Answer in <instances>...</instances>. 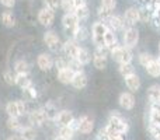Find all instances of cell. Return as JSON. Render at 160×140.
I'll use <instances>...</instances> for the list:
<instances>
[{
  "label": "cell",
  "mask_w": 160,
  "mask_h": 140,
  "mask_svg": "<svg viewBox=\"0 0 160 140\" xmlns=\"http://www.w3.org/2000/svg\"><path fill=\"white\" fill-rule=\"evenodd\" d=\"M105 129L110 133H118V135H125L129 130V125L127 123L122 115L118 112V111H112L110 113V118H108V122L105 125Z\"/></svg>",
  "instance_id": "cell-1"
},
{
  "label": "cell",
  "mask_w": 160,
  "mask_h": 140,
  "mask_svg": "<svg viewBox=\"0 0 160 140\" xmlns=\"http://www.w3.org/2000/svg\"><path fill=\"white\" fill-rule=\"evenodd\" d=\"M107 25L102 21H96L91 27V39H93L96 46H101L104 45V35L107 32Z\"/></svg>",
  "instance_id": "cell-2"
},
{
  "label": "cell",
  "mask_w": 160,
  "mask_h": 140,
  "mask_svg": "<svg viewBox=\"0 0 160 140\" xmlns=\"http://www.w3.org/2000/svg\"><path fill=\"white\" fill-rule=\"evenodd\" d=\"M122 41H124V46L128 48V49L135 48L139 42V31L135 27L125 28L124 35H122Z\"/></svg>",
  "instance_id": "cell-3"
},
{
  "label": "cell",
  "mask_w": 160,
  "mask_h": 140,
  "mask_svg": "<svg viewBox=\"0 0 160 140\" xmlns=\"http://www.w3.org/2000/svg\"><path fill=\"white\" fill-rule=\"evenodd\" d=\"M44 42L48 46V49L52 52H58L61 48V39H59L58 34L55 31H47L44 34Z\"/></svg>",
  "instance_id": "cell-4"
},
{
  "label": "cell",
  "mask_w": 160,
  "mask_h": 140,
  "mask_svg": "<svg viewBox=\"0 0 160 140\" xmlns=\"http://www.w3.org/2000/svg\"><path fill=\"white\" fill-rule=\"evenodd\" d=\"M55 21V11L49 10V8L44 7L39 10L38 13V22L44 27H51Z\"/></svg>",
  "instance_id": "cell-5"
},
{
  "label": "cell",
  "mask_w": 160,
  "mask_h": 140,
  "mask_svg": "<svg viewBox=\"0 0 160 140\" xmlns=\"http://www.w3.org/2000/svg\"><path fill=\"white\" fill-rule=\"evenodd\" d=\"M122 20H124V25H127V28L133 27L136 22L141 21V20H139V8L129 7L127 11H125L124 18Z\"/></svg>",
  "instance_id": "cell-6"
},
{
  "label": "cell",
  "mask_w": 160,
  "mask_h": 140,
  "mask_svg": "<svg viewBox=\"0 0 160 140\" xmlns=\"http://www.w3.org/2000/svg\"><path fill=\"white\" fill-rule=\"evenodd\" d=\"M62 24H63V28L69 32H75V30L80 25L78 17L75 16V13H66L63 17H62Z\"/></svg>",
  "instance_id": "cell-7"
},
{
  "label": "cell",
  "mask_w": 160,
  "mask_h": 140,
  "mask_svg": "<svg viewBox=\"0 0 160 140\" xmlns=\"http://www.w3.org/2000/svg\"><path fill=\"white\" fill-rule=\"evenodd\" d=\"M53 58L49 53H39L37 58V66L39 67V70L42 71H48L53 67Z\"/></svg>",
  "instance_id": "cell-8"
},
{
  "label": "cell",
  "mask_w": 160,
  "mask_h": 140,
  "mask_svg": "<svg viewBox=\"0 0 160 140\" xmlns=\"http://www.w3.org/2000/svg\"><path fill=\"white\" fill-rule=\"evenodd\" d=\"M28 121H30V123L32 125V126H42L44 122L47 121V115H45L42 108L34 109V111H31L30 115H28Z\"/></svg>",
  "instance_id": "cell-9"
},
{
  "label": "cell",
  "mask_w": 160,
  "mask_h": 140,
  "mask_svg": "<svg viewBox=\"0 0 160 140\" xmlns=\"http://www.w3.org/2000/svg\"><path fill=\"white\" fill-rule=\"evenodd\" d=\"M79 121V132L83 135H88V133L93 132L94 129V121L87 115H83L78 119Z\"/></svg>",
  "instance_id": "cell-10"
},
{
  "label": "cell",
  "mask_w": 160,
  "mask_h": 140,
  "mask_svg": "<svg viewBox=\"0 0 160 140\" xmlns=\"http://www.w3.org/2000/svg\"><path fill=\"white\" fill-rule=\"evenodd\" d=\"M79 45L78 42L72 41V39H69V41H66L63 44V46H62V51H63L65 56H66L68 59H75L76 55H78V51H79Z\"/></svg>",
  "instance_id": "cell-11"
},
{
  "label": "cell",
  "mask_w": 160,
  "mask_h": 140,
  "mask_svg": "<svg viewBox=\"0 0 160 140\" xmlns=\"http://www.w3.org/2000/svg\"><path fill=\"white\" fill-rule=\"evenodd\" d=\"M104 24L107 25L108 30H111V31L115 32V31L124 28V20H122L119 16H114V14H111V16L104 21Z\"/></svg>",
  "instance_id": "cell-12"
},
{
  "label": "cell",
  "mask_w": 160,
  "mask_h": 140,
  "mask_svg": "<svg viewBox=\"0 0 160 140\" xmlns=\"http://www.w3.org/2000/svg\"><path fill=\"white\" fill-rule=\"evenodd\" d=\"M118 102L124 109L129 111L135 107V97H133L132 93H122L118 98Z\"/></svg>",
  "instance_id": "cell-13"
},
{
  "label": "cell",
  "mask_w": 160,
  "mask_h": 140,
  "mask_svg": "<svg viewBox=\"0 0 160 140\" xmlns=\"http://www.w3.org/2000/svg\"><path fill=\"white\" fill-rule=\"evenodd\" d=\"M73 119H75L73 113L70 112V111H68V109H63V111H59L55 122L59 125V126H69L70 122H72Z\"/></svg>",
  "instance_id": "cell-14"
},
{
  "label": "cell",
  "mask_w": 160,
  "mask_h": 140,
  "mask_svg": "<svg viewBox=\"0 0 160 140\" xmlns=\"http://www.w3.org/2000/svg\"><path fill=\"white\" fill-rule=\"evenodd\" d=\"M125 84H127L128 90L131 93H136L141 88V79L138 77V74H131V76L125 77Z\"/></svg>",
  "instance_id": "cell-15"
},
{
  "label": "cell",
  "mask_w": 160,
  "mask_h": 140,
  "mask_svg": "<svg viewBox=\"0 0 160 140\" xmlns=\"http://www.w3.org/2000/svg\"><path fill=\"white\" fill-rule=\"evenodd\" d=\"M148 99L155 107H160V85L155 84L152 87H149V90H148Z\"/></svg>",
  "instance_id": "cell-16"
},
{
  "label": "cell",
  "mask_w": 160,
  "mask_h": 140,
  "mask_svg": "<svg viewBox=\"0 0 160 140\" xmlns=\"http://www.w3.org/2000/svg\"><path fill=\"white\" fill-rule=\"evenodd\" d=\"M87 83H88V79H87V76H86L84 71L75 73V76H73V80H72V85L75 88H78V90H82V88H84L86 85H87Z\"/></svg>",
  "instance_id": "cell-17"
},
{
  "label": "cell",
  "mask_w": 160,
  "mask_h": 140,
  "mask_svg": "<svg viewBox=\"0 0 160 140\" xmlns=\"http://www.w3.org/2000/svg\"><path fill=\"white\" fill-rule=\"evenodd\" d=\"M73 76H75V73H73L69 67L62 69V70H58V80L62 83V84H72Z\"/></svg>",
  "instance_id": "cell-18"
},
{
  "label": "cell",
  "mask_w": 160,
  "mask_h": 140,
  "mask_svg": "<svg viewBox=\"0 0 160 140\" xmlns=\"http://www.w3.org/2000/svg\"><path fill=\"white\" fill-rule=\"evenodd\" d=\"M6 112H7L8 118H18L21 116V112H20L18 108V102L17 101H10L6 105Z\"/></svg>",
  "instance_id": "cell-19"
},
{
  "label": "cell",
  "mask_w": 160,
  "mask_h": 140,
  "mask_svg": "<svg viewBox=\"0 0 160 140\" xmlns=\"http://www.w3.org/2000/svg\"><path fill=\"white\" fill-rule=\"evenodd\" d=\"M42 109H44L45 115H47V119H49V121H55L56 116H58V113H59L58 107H56L53 102H48Z\"/></svg>",
  "instance_id": "cell-20"
},
{
  "label": "cell",
  "mask_w": 160,
  "mask_h": 140,
  "mask_svg": "<svg viewBox=\"0 0 160 140\" xmlns=\"http://www.w3.org/2000/svg\"><path fill=\"white\" fill-rule=\"evenodd\" d=\"M16 85H18L21 90H25L30 85H32L30 74H16Z\"/></svg>",
  "instance_id": "cell-21"
},
{
  "label": "cell",
  "mask_w": 160,
  "mask_h": 140,
  "mask_svg": "<svg viewBox=\"0 0 160 140\" xmlns=\"http://www.w3.org/2000/svg\"><path fill=\"white\" fill-rule=\"evenodd\" d=\"M76 60H79L80 63L84 66V65H87V63H90L91 62V53L88 52L86 48H79V51H78V55H76Z\"/></svg>",
  "instance_id": "cell-22"
},
{
  "label": "cell",
  "mask_w": 160,
  "mask_h": 140,
  "mask_svg": "<svg viewBox=\"0 0 160 140\" xmlns=\"http://www.w3.org/2000/svg\"><path fill=\"white\" fill-rule=\"evenodd\" d=\"M18 135L22 138V140H35L37 139V132L32 126H22Z\"/></svg>",
  "instance_id": "cell-23"
},
{
  "label": "cell",
  "mask_w": 160,
  "mask_h": 140,
  "mask_svg": "<svg viewBox=\"0 0 160 140\" xmlns=\"http://www.w3.org/2000/svg\"><path fill=\"white\" fill-rule=\"evenodd\" d=\"M14 73L16 74H30V65L25 60L20 59L14 63Z\"/></svg>",
  "instance_id": "cell-24"
},
{
  "label": "cell",
  "mask_w": 160,
  "mask_h": 140,
  "mask_svg": "<svg viewBox=\"0 0 160 140\" xmlns=\"http://www.w3.org/2000/svg\"><path fill=\"white\" fill-rule=\"evenodd\" d=\"M0 20H2L3 25L7 28H11L16 25V17H14V14L11 11H4L2 14V17H0Z\"/></svg>",
  "instance_id": "cell-25"
},
{
  "label": "cell",
  "mask_w": 160,
  "mask_h": 140,
  "mask_svg": "<svg viewBox=\"0 0 160 140\" xmlns=\"http://www.w3.org/2000/svg\"><path fill=\"white\" fill-rule=\"evenodd\" d=\"M104 45L110 51L117 45V35H115V32H114V31L107 30V32H105V35H104Z\"/></svg>",
  "instance_id": "cell-26"
},
{
  "label": "cell",
  "mask_w": 160,
  "mask_h": 140,
  "mask_svg": "<svg viewBox=\"0 0 160 140\" xmlns=\"http://www.w3.org/2000/svg\"><path fill=\"white\" fill-rule=\"evenodd\" d=\"M118 71L124 79L128 76H131V74H135V69H133L132 63H121L118 67Z\"/></svg>",
  "instance_id": "cell-27"
},
{
  "label": "cell",
  "mask_w": 160,
  "mask_h": 140,
  "mask_svg": "<svg viewBox=\"0 0 160 140\" xmlns=\"http://www.w3.org/2000/svg\"><path fill=\"white\" fill-rule=\"evenodd\" d=\"M73 38H75V42H80V41H84L87 38V30H86L83 25H79L78 28L75 30V32L72 34Z\"/></svg>",
  "instance_id": "cell-28"
},
{
  "label": "cell",
  "mask_w": 160,
  "mask_h": 140,
  "mask_svg": "<svg viewBox=\"0 0 160 140\" xmlns=\"http://www.w3.org/2000/svg\"><path fill=\"white\" fill-rule=\"evenodd\" d=\"M145 69H146L149 76H152V77H159L160 76V65L158 63V60H153L152 63L148 65Z\"/></svg>",
  "instance_id": "cell-29"
},
{
  "label": "cell",
  "mask_w": 160,
  "mask_h": 140,
  "mask_svg": "<svg viewBox=\"0 0 160 140\" xmlns=\"http://www.w3.org/2000/svg\"><path fill=\"white\" fill-rule=\"evenodd\" d=\"M58 136H61V138L65 139V140H72L73 138H75V132H73L69 126H61L59 128Z\"/></svg>",
  "instance_id": "cell-30"
},
{
  "label": "cell",
  "mask_w": 160,
  "mask_h": 140,
  "mask_svg": "<svg viewBox=\"0 0 160 140\" xmlns=\"http://www.w3.org/2000/svg\"><path fill=\"white\" fill-rule=\"evenodd\" d=\"M6 125H7V128L11 130V132H20L21 130V123H20L18 118H8L7 121H6Z\"/></svg>",
  "instance_id": "cell-31"
},
{
  "label": "cell",
  "mask_w": 160,
  "mask_h": 140,
  "mask_svg": "<svg viewBox=\"0 0 160 140\" xmlns=\"http://www.w3.org/2000/svg\"><path fill=\"white\" fill-rule=\"evenodd\" d=\"M138 59H139V63H141L142 66H145V67H146L148 65L152 63L153 60H156L155 56H152L150 53H148V52H142V53H139Z\"/></svg>",
  "instance_id": "cell-32"
},
{
  "label": "cell",
  "mask_w": 160,
  "mask_h": 140,
  "mask_svg": "<svg viewBox=\"0 0 160 140\" xmlns=\"http://www.w3.org/2000/svg\"><path fill=\"white\" fill-rule=\"evenodd\" d=\"M122 51H124V45H118V44H117L115 46H114L112 49L110 51V55H111V58H112L115 62H118V63H119V60H121Z\"/></svg>",
  "instance_id": "cell-33"
},
{
  "label": "cell",
  "mask_w": 160,
  "mask_h": 140,
  "mask_svg": "<svg viewBox=\"0 0 160 140\" xmlns=\"http://www.w3.org/2000/svg\"><path fill=\"white\" fill-rule=\"evenodd\" d=\"M93 65L96 69L98 70H104L107 67V58H102V56H94L93 55Z\"/></svg>",
  "instance_id": "cell-34"
},
{
  "label": "cell",
  "mask_w": 160,
  "mask_h": 140,
  "mask_svg": "<svg viewBox=\"0 0 160 140\" xmlns=\"http://www.w3.org/2000/svg\"><path fill=\"white\" fill-rule=\"evenodd\" d=\"M73 13H75V16L78 17V20H79V22H80V21H84V20L87 18L88 14H90V11H88V7H87V6H84V7L76 8Z\"/></svg>",
  "instance_id": "cell-35"
},
{
  "label": "cell",
  "mask_w": 160,
  "mask_h": 140,
  "mask_svg": "<svg viewBox=\"0 0 160 140\" xmlns=\"http://www.w3.org/2000/svg\"><path fill=\"white\" fill-rule=\"evenodd\" d=\"M68 63H69V59L66 56H58L55 59V62H53V66H56L58 70H62V69H66Z\"/></svg>",
  "instance_id": "cell-36"
},
{
  "label": "cell",
  "mask_w": 160,
  "mask_h": 140,
  "mask_svg": "<svg viewBox=\"0 0 160 140\" xmlns=\"http://www.w3.org/2000/svg\"><path fill=\"white\" fill-rule=\"evenodd\" d=\"M3 80L8 85H16V73H13V70H6L3 73Z\"/></svg>",
  "instance_id": "cell-37"
},
{
  "label": "cell",
  "mask_w": 160,
  "mask_h": 140,
  "mask_svg": "<svg viewBox=\"0 0 160 140\" xmlns=\"http://www.w3.org/2000/svg\"><path fill=\"white\" fill-rule=\"evenodd\" d=\"M132 59H133V55L131 52V49L124 46V51H122V56H121V60H119V65L121 63H132Z\"/></svg>",
  "instance_id": "cell-38"
},
{
  "label": "cell",
  "mask_w": 160,
  "mask_h": 140,
  "mask_svg": "<svg viewBox=\"0 0 160 140\" xmlns=\"http://www.w3.org/2000/svg\"><path fill=\"white\" fill-rule=\"evenodd\" d=\"M68 67L73 71V73H79V71H83V65L80 63L76 59H69V63H68Z\"/></svg>",
  "instance_id": "cell-39"
},
{
  "label": "cell",
  "mask_w": 160,
  "mask_h": 140,
  "mask_svg": "<svg viewBox=\"0 0 160 140\" xmlns=\"http://www.w3.org/2000/svg\"><path fill=\"white\" fill-rule=\"evenodd\" d=\"M94 56H102V58H108V55H110V49H108L105 45H101V46H96V49H94Z\"/></svg>",
  "instance_id": "cell-40"
},
{
  "label": "cell",
  "mask_w": 160,
  "mask_h": 140,
  "mask_svg": "<svg viewBox=\"0 0 160 140\" xmlns=\"http://www.w3.org/2000/svg\"><path fill=\"white\" fill-rule=\"evenodd\" d=\"M115 6H117V2H115V0H101V6H100V7L112 13V10L115 8Z\"/></svg>",
  "instance_id": "cell-41"
},
{
  "label": "cell",
  "mask_w": 160,
  "mask_h": 140,
  "mask_svg": "<svg viewBox=\"0 0 160 140\" xmlns=\"http://www.w3.org/2000/svg\"><path fill=\"white\" fill-rule=\"evenodd\" d=\"M44 3H45V7L52 11H56L61 7V0H44Z\"/></svg>",
  "instance_id": "cell-42"
},
{
  "label": "cell",
  "mask_w": 160,
  "mask_h": 140,
  "mask_svg": "<svg viewBox=\"0 0 160 140\" xmlns=\"http://www.w3.org/2000/svg\"><path fill=\"white\" fill-rule=\"evenodd\" d=\"M61 7L63 8L66 13H73V11H75L72 0H61Z\"/></svg>",
  "instance_id": "cell-43"
},
{
  "label": "cell",
  "mask_w": 160,
  "mask_h": 140,
  "mask_svg": "<svg viewBox=\"0 0 160 140\" xmlns=\"http://www.w3.org/2000/svg\"><path fill=\"white\" fill-rule=\"evenodd\" d=\"M22 94H24L27 98H35L37 97V91H35V88H34V85H30L28 88L22 90Z\"/></svg>",
  "instance_id": "cell-44"
},
{
  "label": "cell",
  "mask_w": 160,
  "mask_h": 140,
  "mask_svg": "<svg viewBox=\"0 0 160 140\" xmlns=\"http://www.w3.org/2000/svg\"><path fill=\"white\" fill-rule=\"evenodd\" d=\"M149 17H150V13L148 11V8H145V7L139 8V20L141 21H148Z\"/></svg>",
  "instance_id": "cell-45"
},
{
  "label": "cell",
  "mask_w": 160,
  "mask_h": 140,
  "mask_svg": "<svg viewBox=\"0 0 160 140\" xmlns=\"http://www.w3.org/2000/svg\"><path fill=\"white\" fill-rule=\"evenodd\" d=\"M73 2V7L76 8H80V7H84V6H87V3H86V0H72Z\"/></svg>",
  "instance_id": "cell-46"
},
{
  "label": "cell",
  "mask_w": 160,
  "mask_h": 140,
  "mask_svg": "<svg viewBox=\"0 0 160 140\" xmlns=\"http://www.w3.org/2000/svg\"><path fill=\"white\" fill-rule=\"evenodd\" d=\"M0 3H2V6H4V7L11 8L16 4V0H0Z\"/></svg>",
  "instance_id": "cell-47"
},
{
  "label": "cell",
  "mask_w": 160,
  "mask_h": 140,
  "mask_svg": "<svg viewBox=\"0 0 160 140\" xmlns=\"http://www.w3.org/2000/svg\"><path fill=\"white\" fill-rule=\"evenodd\" d=\"M69 128H70V129H72L73 130V132H79V121H78V119H73V121L72 122H70V125H69Z\"/></svg>",
  "instance_id": "cell-48"
},
{
  "label": "cell",
  "mask_w": 160,
  "mask_h": 140,
  "mask_svg": "<svg viewBox=\"0 0 160 140\" xmlns=\"http://www.w3.org/2000/svg\"><path fill=\"white\" fill-rule=\"evenodd\" d=\"M7 140H22V138L20 135H11L10 138H7Z\"/></svg>",
  "instance_id": "cell-49"
},
{
  "label": "cell",
  "mask_w": 160,
  "mask_h": 140,
  "mask_svg": "<svg viewBox=\"0 0 160 140\" xmlns=\"http://www.w3.org/2000/svg\"><path fill=\"white\" fill-rule=\"evenodd\" d=\"M53 140H65V139H62V138H61V136H56V138H55V139H53Z\"/></svg>",
  "instance_id": "cell-50"
},
{
  "label": "cell",
  "mask_w": 160,
  "mask_h": 140,
  "mask_svg": "<svg viewBox=\"0 0 160 140\" xmlns=\"http://www.w3.org/2000/svg\"><path fill=\"white\" fill-rule=\"evenodd\" d=\"M156 60H158V63L160 65V56H159V58H158V59H156Z\"/></svg>",
  "instance_id": "cell-51"
},
{
  "label": "cell",
  "mask_w": 160,
  "mask_h": 140,
  "mask_svg": "<svg viewBox=\"0 0 160 140\" xmlns=\"http://www.w3.org/2000/svg\"><path fill=\"white\" fill-rule=\"evenodd\" d=\"M159 53H160V44H159Z\"/></svg>",
  "instance_id": "cell-52"
},
{
  "label": "cell",
  "mask_w": 160,
  "mask_h": 140,
  "mask_svg": "<svg viewBox=\"0 0 160 140\" xmlns=\"http://www.w3.org/2000/svg\"><path fill=\"white\" fill-rule=\"evenodd\" d=\"M156 140H160V138H158V139H156Z\"/></svg>",
  "instance_id": "cell-53"
}]
</instances>
